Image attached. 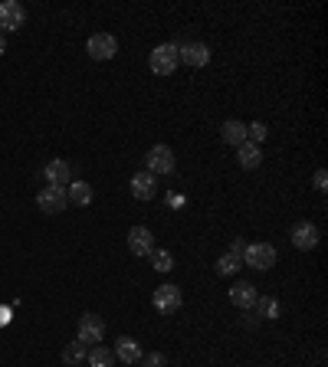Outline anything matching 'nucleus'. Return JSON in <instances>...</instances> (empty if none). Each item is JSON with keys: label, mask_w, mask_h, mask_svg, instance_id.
Wrapping results in <instances>:
<instances>
[{"label": "nucleus", "mask_w": 328, "mask_h": 367, "mask_svg": "<svg viewBox=\"0 0 328 367\" xmlns=\"http://www.w3.org/2000/svg\"><path fill=\"white\" fill-rule=\"evenodd\" d=\"M148 259H151V269H158V273H171L174 269V256L168 249H151Z\"/></svg>", "instance_id": "obj_21"}, {"label": "nucleus", "mask_w": 328, "mask_h": 367, "mask_svg": "<svg viewBox=\"0 0 328 367\" xmlns=\"http://www.w3.org/2000/svg\"><path fill=\"white\" fill-rule=\"evenodd\" d=\"M243 265H250L256 273H266L276 265V246H269V243H250V246L243 249Z\"/></svg>", "instance_id": "obj_2"}, {"label": "nucleus", "mask_w": 328, "mask_h": 367, "mask_svg": "<svg viewBox=\"0 0 328 367\" xmlns=\"http://www.w3.org/2000/svg\"><path fill=\"white\" fill-rule=\"evenodd\" d=\"M86 53L99 62H109L115 53H119V40H115L112 33H92L86 43Z\"/></svg>", "instance_id": "obj_7"}, {"label": "nucleus", "mask_w": 328, "mask_h": 367, "mask_svg": "<svg viewBox=\"0 0 328 367\" xmlns=\"http://www.w3.org/2000/svg\"><path fill=\"white\" fill-rule=\"evenodd\" d=\"M236 161H240V168H246V171H256L259 164H263V151H259V145H253V141H243V145L236 148Z\"/></svg>", "instance_id": "obj_16"}, {"label": "nucleus", "mask_w": 328, "mask_h": 367, "mask_svg": "<svg viewBox=\"0 0 328 367\" xmlns=\"http://www.w3.org/2000/svg\"><path fill=\"white\" fill-rule=\"evenodd\" d=\"M43 177H46L50 187H70L72 184V168L62 161V158H53V161H46Z\"/></svg>", "instance_id": "obj_10"}, {"label": "nucleus", "mask_w": 328, "mask_h": 367, "mask_svg": "<svg viewBox=\"0 0 328 367\" xmlns=\"http://www.w3.org/2000/svg\"><path fill=\"white\" fill-rule=\"evenodd\" d=\"M158 194V177L148 171H138L135 177H131V197L135 200H155Z\"/></svg>", "instance_id": "obj_11"}, {"label": "nucleus", "mask_w": 328, "mask_h": 367, "mask_svg": "<svg viewBox=\"0 0 328 367\" xmlns=\"http://www.w3.org/2000/svg\"><path fill=\"white\" fill-rule=\"evenodd\" d=\"M92 184H86V180H72L70 187H66V200H70L72 207H89L92 204Z\"/></svg>", "instance_id": "obj_17"}, {"label": "nucleus", "mask_w": 328, "mask_h": 367, "mask_svg": "<svg viewBox=\"0 0 328 367\" xmlns=\"http://www.w3.org/2000/svg\"><path fill=\"white\" fill-rule=\"evenodd\" d=\"M177 62H181L177 43H161L151 50V56H148V66H151L155 76H171V72H177Z\"/></svg>", "instance_id": "obj_1"}, {"label": "nucleus", "mask_w": 328, "mask_h": 367, "mask_svg": "<svg viewBox=\"0 0 328 367\" xmlns=\"http://www.w3.org/2000/svg\"><path fill=\"white\" fill-rule=\"evenodd\" d=\"M138 364L141 367H168V358H164L161 351H151V354H141Z\"/></svg>", "instance_id": "obj_25"}, {"label": "nucleus", "mask_w": 328, "mask_h": 367, "mask_svg": "<svg viewBox=\"0 0 328 367\" xmlns=\"http://www.w3.org/2000/svg\"><path fill=\"white\" fill-rule=\"evenodd\" d=\"M174 168H177V158H174V151L168 145H151V151L145 154V171L148 174H174Z\"/></svg>", "instance_id": "obj_3"}, {"label": "nucleus", "mask_w": 328, "mask_h": 367, "mask_svg": "<svg viewBox=\"0 0 328 367\" xmlns=\"http://www.w3.org/2000/svg\"><path fill=\"white\" fill-rule=\"evenodd\" d=\"M240 265H243V259L236 256V253H224V256L217 259V275H234Z\"/></svg>", "instance_id": "obj_23"}, {"label": "nucleus", "mask_w": 328, "mask_h": 367, "mask_svg": "<svg viewBox=\"0 0 328 367\" xmlns=\"http://www.w3.org/2000/svg\"><path fill=\"white\" fill-rule=\"evenodd\" d=\"M151 302H155V308L161 312V315H174V312L184 305V295H181V289H177V285H171V282H168V285H158L155 295H151Z\"/></svg>", "instance_id": "obj_5"}, {"label": "nucleus", "mask_w": 328, "mask_h": 367, "mask_svg": "<svg viewBox=\"0 0 328 367\" xmlns=\"http://www.w3.org/2000/svg\"><path fill=\"white\" fill-rule=\"evenodd\" d=\"M23 23H26L23 4H17V0H4V4H0V33H17Z\"/></svg>", "instance_id": "obj_6"}, {"label": "nucleus", "mask_w": 328, "mask_h": 367, "mask_svg": "<svg viewBox=\"0 0 328 367\" xmlns=\"http://www.w3.org/2000/svg\"><path fill=\"white\" fill-rule=\"evenodd\" d=\"M269 128L263 125V121H253V125H246V141H253V145H259V141H266Z\"/></svg>", "instance_id": "obj_24"}, {"label": "nucleus", "mask_w": 328, "mask_h": 367, "mask_svg": "<svg viewBox=\"0 0 328 367\" xmlns=\"http://www.w3.org/2000/svg\"><path fill=\"white\" fill-rule=\"evenodd\" d=\"M125 367H135V364H125Z\"/></svg>", "instance_id": "obj_29"}, {"label": "nucleus", "mask_w": 328, "mask_h": 367, "mask_svg": "<svg viewBox=\"0 0 328 367\" xmlns=\"http://www.w3.org/2000/svg\"><path fill=\"white\" fill-rule=\"evenodd\" d=\"M129 249L135 256H148L151 249H155V236L148 226H131L129 230Z\"/></svg>", "instance_id": "obj_12"}, {"label": "nucleus", "mask_w": 328, "mask_h": 367, "mask_svg": "<svg viewBox=\"0 0 328 367\" xmlns=\"http://www.w3.org/2000/svg\"><path fill=\"white\" fill-rule=\"evenodd\" d=\"M105 338V322L95 312H86V315L79 318V334H76V341H82L86 348H95V344H102Z\"/></svg>", "instance_id": "obj_4"}, {"label": "nucleus", "mask_w": 328, "mask_h": 367, "mask_svg": "<svg viewBox=\"0 0 328 367\" xmlns=\"http://www.w3.org/2000/svg\"><path fill=\"white\" fill-rule=\"evenodd\" d=\"M86 361H89V367H112L115 364V354H112V348L95 344V348L86 354Z\"/></svg>", "instance_id": "obj_20"}, {"label": "nucleus", "mask_w": 328, "mask_h": 367, "mask_svg": "<svg viewBox=\"0 0 328 367\" xmlns=\"http://www.w3.org/2000/svg\"><path fill=\"white\" fill-rule=\"evenodd\" d=\"M86 354H89V348L82 341H70L66 344V348H62V361H66V364H79V361H86Z\"/></svg>", "instance_id": "obj_22"}, {"label": "nucleus", "mask_w": 328, "mask_h": 367, "mask_svg": "<svg viewBox=\"0 0 328 367\" xmlns=\"http://www.w3.org/2000/svg\"><path fill=\"white\" fill-rule=\"evenodd\" d=\"M36 207H40L43 214H62V210L70 207L66 187H50V184H46V187L40 190V197H36Z\"/></svg>", "instance_id": "obj_8"}, {"label": "nucleus", "mask_w": 328, "mask_h": 367, "mask_svg": "<svg viewBox=\"0 0 328 367\" xmlns=\"http://www.w3.org/2000/svg\"><path fill=\"white\" fill-rule=\"evenodd\" d=\"M312 180H315V190H322V194H325V190H328V174L322 171V168H319V171H315V177H312Z\"/></svg>", "instance_id": "obj_26"}, {"label": "nucleus", "mask_w": 328, "mask_h": 367, "mask_svg": "<svg viewBox=\"0 0 328 367\" xmlns=\"http://www.w3.org/2000/svg\"><path fill=\"white\" fill-rule=\"evenodd\" d=\"M289 239H293L295 249H302V253H309V249L319 246V226L309 220H299L293 226V233H289Z\"/></svg>", "instance_id": "obj_9"}, {"label": "nucleus", "mask_w": 328, "mask_h": 367, "mask_svg": "<svg viewBox=\"0 0 328 367\" xmlns=\"http://www.w3.org/2000/svg\"><path fill=\"white\" fill-rule=\"evenodd\" d=\"M253 308H256V315L266 318V322H273V318L283 315V305H279V299H273V295H259Z\"/></svg>", "instance_id": "obj_19"}, {"label": "nucleus", "mask_w": 328, "mask_h": 367, "mask_svg": "<svg viewBox=\"0 0 328 367\" xmlns=\"http://www.w3.org/2000/svg\"><path fill=\"white\" fill-rule=\"evenodd\" d=\"M112 354H115V358L121 361V364H138V361H141V354H145V351H141V344L135 341V338H129V334H121Z\"/></svg>", "instance_id": "obj_14"}, {"label": "nucleus", "mask_w": 328, "mask_h": 367, "mask_svg": "<svg viewBox=\"0 0 328 367\" xmlns=\"http://www.w3.org/2000/svg\"><path fill=\"white\" fill-rule=\"evenodd\" d=\"M220 138H224L226 145H234V148H240V145H243V141H246V125H243V121H236V119L224 121V128H220Z\"/></svg>", "instance_id": "obj_18"}, {"label": "nucleus", "mask_w": 328, "mask_h": 367, "mask_svg": "<svg viewBox=\"0 0 328 367\" xmlns=\"http://www.w3.org/2000/svg\"><path fill=\"white\" fill-rule=\"evenodd\" d=\"M256 285L253 282H234V289H230V302H234L236 308H253L256 305Z\"/></svg>", "instance_id": "obj_15"}, {"label": "nucleus", "mask_w": 328, "mask_h": 367, "mask_svg": "<svg viewBox=\"0 0 328 367\" xmlns=\"http://www.w3.org/2000/svg\"><path fill=\"white\" fill-rule=\"evenodd\" d=\"M243 249H246V243H243V239H236L234 246H230V253H236V256H240V259H243Z\"/></svg>", "instance_id": "obj_27"}, {"label": "nucleus", "mask_w": 328, "mask_h": 367, "mask_svg": "<svg viewBox=\"0 0 328 367\" xmlns=\"http://www.w3.org/2000/svg\"><path fill=\"white\" fill-rule=\"evenodd\" d=\"M177 53H181L184 66L200 69V66H207V62H210V50L204 43H184V46H177Z\"/></svg>", "instance_id": "obj_13"}, {"label": "nucleus", "mask_w": 328, "mask_h": 367, "mask_svg": "<svg viewBox=\"0 0 328 367\" xmlns=\"http://www.w3.org/2000/svg\"><path fill=\"white\" fill-rule=\"evenodd\" d=\"M4 53H7V36L0 33V56H4Z\"/></svg>", "instance_id": "obj_28"}]
</instances>
